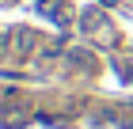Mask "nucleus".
Masks as SVG:
<instances>
[{"label": "nucleus", "mask_w": 133, "mask_h": 129, "mask_svg": "<svg viewBox=\"0 0 133 129\" xmlns=\"http://www.w3.org/2000/svg\"><path fill=\"white\" fill-rule=\"evenodd\" d=\"M8 95H11V91H0V114L8 110Z\"/></svg>", "instance_id": "f03ea898"}, {"label": "nucleus", "mask_w": 133, "mask_h": 129, "mask_svg": "<svg viewBox=\"0 0 133 129\" xmlns=\"http://www.w3.org/2000/svg\"><path fill=\"white\" fill-rule=\"evenodd\" d=\"M34 46H38V34H34L31 27H19V30H15V53H31Z\"/></svg>", "instance_id": "f257e3e1"}]
</instances>
